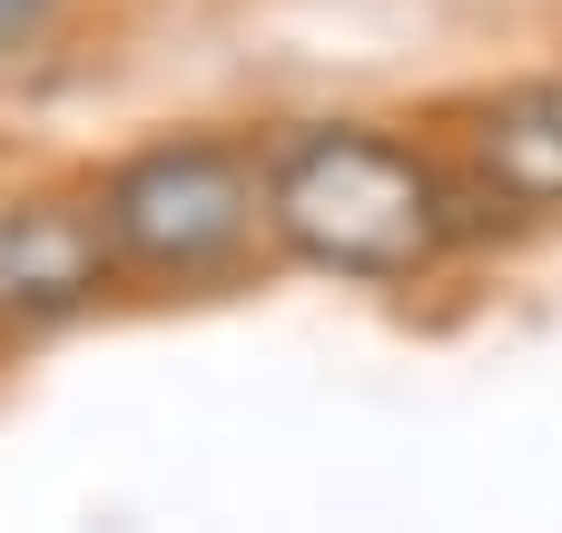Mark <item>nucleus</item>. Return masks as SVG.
<instances>
[{
  "mask_svg": "<svg viewBox=\"0 0 562 533\" xmlns=\"http://www.w3.org/2000/svg\"><path fill=\"white\" fill-rule=\"evenodd\" d=\"M267 218L306 267L336 277H415L454 237L445 178L375 129H306L267 168Z\"/></svg>",
  "mask_w": 562,
  "mask_h": 533,
  "instance_id": "nucleus-1",
  "label": "nucleus"
},
{
  "mask_svg": "<svg viewBox=\"0 0 562 533\" xmlns=\"http://www.w3.org/2000/svg\"><path fill=\"white\" fill-rule=\"evenodd\" d=\"M474 168L504 208H562V79H533V89L484 109Z\"/></svg>",
  "mask_w": 562,
  "mask_h": 533,
  "instance_id": "nucleus-4",
  "label": "nucleus"
},
{
  "mask_svg": "<svg viewBox=\"0 0 562 533\" xmlns=\"http://www.w3.org/2000/svg\"><path fill=\"white\" fill-rule=\"evenodd\" d=\"M40 20H49V0H0V49H20Z\"/></svg>",
  "mask_w": 562,
  "mask_h": 533,
  "instance_id": "nucleus-5",
  "label": "nucleus"
},
{
  "mask_svg": "<svg viewBox=\"0 0 562 533\" xmlns=\"http://www.w3.org/2000/svg\"><path fill=\"white\" fill-rule=\"evenodd\" d=\"M109 267H119L109 218H89L69 198H0V326L89 307L109 287Z\"/></svg>",
  "mask_w": 562,
  "mask_h": 533,
  "instance_id": "nucleus-3",
  "label": "nucleus"
},
{
  "mask_svg": "<svg viewBox=\"0 0 562 533\" xmlns=\"http://www.w3.org/2000/svg\"><path fill=\"white\" fill-rule=\"evenodd\" d=\"M99 218H109V237H119L128 267H148V277H207L267 218V178L237 148H217V138H178V148L128 158L109 178Z\"/></svg>",
  "mask_w": 562,
  "mask_h": 533,
  "instance_id": "nucleus-2",
  "label": "nucleus"
}]
</instances>
